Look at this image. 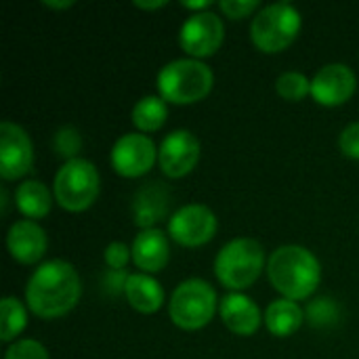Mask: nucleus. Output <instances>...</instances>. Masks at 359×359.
Returning <instances> with one entry per match:
<instances>
[{
    "instance_id": "1a4fd4ad",
    "label": "nucleus",
    "mask_w": 359,
    "mask_h": 359,
    "mask_svg": "<svg viewBox=\"0 0 359 359\" xmlns=\"http://www.w3.org/2000/svg\"><path fill=\"white\" fill-rule=\"evenodd\" d=\"M219 221L206 204H185L168 219V236L185 248L208 244L217 233Z\"/></svg>"
},
{
    "instance_id": "412c9836",
    "label": "nucleus",
    "mask_w": 359,
    "mask_h": 359,
    "mask_svg": "<svg viewBox=\"0 0 359 359\" xmlns=\"http://www.w3.org/2000/svg\"><path fill=\"white\" fill-rule=\"evenodd\" d=\"M166 118H168V105L160 95L141 97L130 111V120H133L135 128L143 135L160 130L164 126Z\"/></svg>"
},
{
    "instance_id": "0eeeda50",
    "label": "nucleus",
    "mask_w": 359,
    "mask_h": 359,
    "mask_svg": "<svg viewBox=\"0 0 359 359\" xmlns=\"http://www.w3.org/2000/svg\"><path fill=\"white\" fill-rule=\"evenodd\" d=\"M101 191V177L97 166L86 158L63 162L53 181L55 202L67 212H82L90 208Z\"/></svg>"
},
{
    "instance_id": "473e14b6",
    "label": "nucleus",
    "mask_w": 359,
    "mask_h": 359,
    "mask_svg": "<svg viewBox=\"0 0 359 359\" xmlns=\"http://www.w3.org/2000/svg\"><path fill=\"white\" fill-rule=\"evenodd\" d=\"M42 6H46V8H69V6H74V0H42Z\"/></svg>"
},
{
    "instance_id": "5701e85b",
    "label": "nucleus",
    "mask_w": 359,
    "mask_h": 359,
    "mask_svg": "<svg viewBox=\"0 0 359 359\" xmlns=\"http://www.w3.org/2000/svg\"><path fill=\"white\" fill-rule=\"evenodd\" d=\"M276 90L286 101H303L307 95H311V80L303 72H282L276 80Z\"/></svg>"
},
{
    "instance_id": "2eb2a0df",
    "label": "nucleus",
    "mask_w": 359,
    "mask_h": 359,
    "mask_svg": "<svg viewBox=\"0 0 359 359\" xmlns=\"http://www.w3.org/2000/svg\"><path fill=\"white\" fill-rule=\"evenodd\" d=\"M219 316L225 328L238 337H252L263 322L259 305L242 292H227L219 303Z\"/></svg>"
},
{
    "instance_id": "f257e3e1",
    "label": "nucleus",
    "mask_w": 359,
    "mask_h": 359,
    "mask_svg": "<svg viewBox=\"0 0 359 359\" xmlns=\"http://www.w3.org/2000/svg\"><path fill=\"white\" fill-rule=\"evenodd\" d=\"M82 284L76 267L63 259L40 263L25 284L27 309L42 320L67 316L80 301Z\"/></svg>"
},
{
    "instance_id": "f03ea898",
    "label": "nucleus",
    "mask_w": 359,
    "mask_h": 359,
    "mask_svg": "<svg viewBox=\"0 0 359 359\" xmlns=\"http://www.w3.org/2000/svg\"><path fill=\"white\" fill-rule=\"evenodd\" d=\"M267 278L282 299L305 301L322 282V265L318 257L299 244H284L267 259Z\"/></svg>"
},
{
    "instance_id": "9d476101",
    "label": "nucleus",
    "mask_w": 359,
    "mask_h": 359,
    "mask_svg": "<svg viewBox=\"0 0 359 359\" xmlns=\"http://www.w3.org/2000/svg\"><path fill=\"white\" fill-rule=\"evenodd\" d=\"M111 168L126 179H137L147 175L156 160H158V147L149 135L143 133H124L116 143L111 145Z\"/></svg>"
},
{
    "instance_id": "423d86ee",
    "label": "nucleus",
    "mask_w": 359,
    "mask_h": 359,
    "mask_svg": "<svg viewBox=\"0 0 359 359\" xmlns=\"http://www.w3.org/2000/svg\"><path fill=\"white\" fill-rule=\"evenodd\" d=\"M217 290L202 278H189L181 282L168 301V316L181 330L194 332L208 326L219 309Z\"/></svg>"
},
{
    "instance_id": "f8f14e48",
    "label": "nucleus",
    "mask_w": 359,
    "mask_h": 359,
    "mask_svg": "<svg viewBox=\"0 0 359 359\" xmlns=\"http://www.w3.org/2000/svg\"><path fill=\"white\" fill-rule=\"evenodd\" d=\"M200 156L202 145L198 137L187 128H177L168 133L158 147V164L168 179H181L189 175L198 166Z\"/></svg>"
},
{
    "instance_id": "7c9ffc66",
    "label": "nucleus",
    "mask_w": 359,
    "mask_h": 359,
    "mask_svg": "<svg viewBox=\"0 0 359 359\" xmlns=\"http://www.w3.org/2000/svg\"><path fill=\"white\" fill-rule=\"evenodd\" d=\"M181 6H183V8H189V11H194V13H202V11H208V8L212 6V0H194V2L181 0Z\"/></svg>"
},
{
    "instance_id": "39448f33",
    "label": "nucleus",
    "mask_w": 359,
    "mask_h": 359,
    "mask_svg": "<svg viewBox=\"0 0 359 359\" xmlns=\"http://www.w3.org/2000/svg\"><path fill=\"white\" fill-rule=\"evenodd\" d=\"M301 25L303 17L292 2H271L252 17L250 40L261 53L276 55L297 40Z\"/></svg>"
},
{
    "instance_id": "7ed1b4c3",
    "label": "nucleus",
    "mask_w": 359,
    "mask_h": 359,
    "mask_svg": "<svg viewBox=\"0 0 359 359\" xmlns=\"http://www.w3.org/2000/svg\"><path fill=\"white\" fill-rule=\"evenodd\" d=\"M158 93L166 103L191 105L206 99L215 84L210 65L202 59H175L158 72Z\"/></svg>"
},
{
    "instance_id": "a211bd4d",
    "label": "nucleus",
    "mask_w": 359,
    "mask_h": 359,
    "mask_svg": "<svg viewBox=\"0 0 359 359\" xmlns=\"http://www.w3.org/2000/svg\"><path fill=\"white\" fill-rule=\"evenodd\" d=\"M124 297L128 301V305L139 311V313H156L162 309L164 305V288L162 284L149 276V273H130L128 276V282H126V290H124Z\"/></svg>"
},
{
    "instance_id": "2f4dec72",
    "label": "nucleus",
    "mask_w": 359,
    "mask_h": 359,
    "mask_svg": "<svg viewBox=\"0 0 359 359\" xmlns=\"http://www.w3.org/2000/svg\"><path fill=\"white\" fill-rule=\"evenodd\" d=\"M135 6H139V8H145V11H156V8H162V6H166V0H151V2H145V0H135Z\"/></svg>"
},
{
    "instance_id": "6ab92c4d",
    "label": "nucleus",
    "mask_w": 359,
    "mask_h": 359,
    "mask_svg": "<svg viewBox=\"0 0 359 359\" xmlns=\"http://www.w3.org/2000/svg\"><path fill=\"white\" fill-rule=\"evenodd\" d=\"M263 322L267 326V330L278 337V339H286L292 337L305 322V313L301 309V305L297 301L290 299H276L267 305Z\"/></svg>"
},
{
    "instance_id": "393cba45",
    "label": "nucleus",
    "mask_w": 359,
    "mask_h": 359,
    "mask_svg": "<svg viewBox=\"0 0 359 359\" xmlns=\"http://www.w3.org/2000/svg\"><path fill=\"white\" fill-rule=\"evenodd\" d=\"M305 320H309V324L316 326V328L332 326L334 322H339V305H337V301H332L328 297H320V299L311 301L307 311H305Z\"/></svg>"
},
{
    "instance_id": "4468645a",
    "label": "nucleus",
    "mask_w": 359,
    "mask_h": 359,
    "mask_svg": "<svg viewBox=\"0 0 359 359\" xmlns=\"http://www.w3.org/2000/svg\"><path fill=\"white\" fill-rule=\"evenodd\" d=\"M46 248V231L32 219H19L6 231V250L21 265L38 263L44 257Z\"/></svg>"
},
{
    "instance_id": "4be33fe9",
    "label": "nucleus",
    "mask_w": 359,
    "mask_h": 359,
    "mask_svg": "<svg viewBox=\"0 0 359 359\" xmlns=\"http://www.w3.org/2000/svg\"><path fill=\"white\" fill-rule=\"evenodd\" d=\"M27 326V311L17 297H4L0 301V341L15 343Z\"/></svg>"
},
{
    "instance_id": "ddd939ff",
    "label": "nucleus",
    "mask_w": 359,
    "mask_h": 359,
    "mask_svg": "<svg viewBox=\"0 0 359 359\" xmlns=\"http://www.w3.org/2000/svg\"><path fill=\"white\" fill-rule=\"evenodd\" d=\"M358 88L355 72L347 63H326L311 78V97L324 107H339L347 103Z\"/></svg>"
},
{
    "instance_id": "b1692460",
    "label": "nucleus",
    "mask_w": 359,
    "mask_h": 359,
    "mask_svg": "<svg viewBox=\"0 0 359 359\" xmlns=\"http://www.w3.org/2000/svg\"><path fill=\"white\" fill-rule=\"evenodd\" d=\"M82 133L74 124H63L55 130L53 135V149L57 156H61L65 162L80 158L78 154L82 151Z\"/></svg>"
},
{
    "instance_id": "dca6fc26",
    "label": "nucleus",
    "mask_w": 359,
    "mask_h": 359,
    "mask_svg": "<svg viewBox=\"0 0 359 359\" xmlns=\"http://www.w3.org/2000/svg\"><path fill=\"white\" fill-rule=\"evenodd\" d=\"M130 250H133V263L137 265V269H141L143 273H149V276L162 271L170 261L168 236L158 227L141 229L135 236Z\"/></svg>"
},
{
    "instance_id": "c85d7f7f",
    "label": "nucleus",
    "mask_w": 359,
    "mask_h": 359,
    "mask_svg": "<svg viewBox=\"0 0 359 359\" xmlns=\"http://www.w3.org/2000/svg\"><path fill=\"white\" fill-rule=\"evenodd\" d=\"M339 147H341L343 156H347L351 160H359V122H351L341 130Z\"/></svg>"
},
{
    "instance_id": "aec40b11",
    "label": "nucleus",
    "mask_w": 359,
    "mask_h": 359,
    "mask_svg": "<svg viewBox=\"0 0 359 359\" xmlns=\"http://www.w3.org/2000/svg\"><path fill=\"white\" fill-rule=\"evenodd\" d=\"M55 196L50 194L48 185L38 179H27L15 189V206L25 219L38 221L44 219L53 208Z\"/></svg>"
},
{
    "instance_id": "a878e982",
    "label": "nucleus",
    "mask_w": 359,
    "mask_h": 359,
    "mask_svg": "<svg viewBox=\"0 0 359 359\" xmlns=\"http://www.w3.org/2000/svg\"><path fill=\"white\" fill-rule=\"evenodd\" d=\"M4 359H50L46 347L34 339H19L4 351Z\"/></svg>"
},
{
    "instance_id": "9b49d317",
    "label": "nucleus",
    "mask_w": 359,
    "mask_h": 359,
    "mask_svg": "<svg viewBox=\"0 0 359 359\" xmlns=\"http://www.w3.org/2000/svg\"><path fill=\"white\" fill-rule=\"evenodd\" d=\"M34 166V145L23 126L11 120L0 122V177L17 181Z\"/></svg>"
},
{
    "instance_id": "bb28decb",
    "label": "nucleus",
    "mask_w": 359,
    "mask_h": 359,
    "mask_svg": "<svg viewBox=\"0 0 359 359\" xmlns=\"http://www.w3.org/2000/svg\"><path fill=\"white\" fill-rule=\"evenodd\" d=\"M105 265L116 271H124V267L133 261V250L124 242H109L103 250Z\"/></svg>"
},
{
    "instance_id": "cd10ccee",
    "label": "nucleus",
    "mask_w": 359,
    "mask_h": 359,
    "mask_svg": "<svg viewBox=\"0 0 359 359\" xmlns=\"http://www.w3.org/2000/svg\"><path fill=\"white\" fill-rule=\"evenodd\" d=\"M261 6L259 0H221L219 8L223 11V15H227L229 19H244L248 15H252L257 8ZM257 15V13H255Z\"/></svg>"
},
{
    "instance_id": "f3484780",
    "label": "nucleus",
    "mask_w": 359,
    "mask_h": 359,
    "mask_svg": "<svg viewBox=\"0 0 359 359\" xmlns=\"http://www.w3.org/2000/svg\"><path fill=\"white\" fill-rule=\"evenodd\" d=\"M170 194L164 189L162 183H147L135 194L133 200V221L141 229H151L154 223L162 221L168 210Z\"/></svg>"
},
{
    "instance_id": "20e7f679",
    "label": "nucleus",
    "mask_w": 359,
    "mask_h": 359,
    "mask_svg": "<svg viewBox=\"0 0 359 359\" xmlns=\"http://www.w3.org/2000/svg\"><path fill=\"white\" fill-rule=\"evenodd\" d=\"M267 269L265 248L255 238L229 240L215 257V276L231 292L250 288Z\"/></svg>"
},
{
    "instance_id": "6e6552de",
    "label": "nucleus",
    "mask_w": 359,
    "mask_h": 359,
    "mask_svg": "<svg viewBox=\"0 0 359 359\" xmlns=\"http://www.w3.org/2000/svg\"><path fill=\"white\" fill-rule=\"evenodd\" d=\"M225 38V23L212 11L191 13L179 29V44L191 59L215 55Z\"/></svg>"
},
{
    "instance_id": "c756f323",
    "label": "nucleus",
    "mask_w": 359,
    "mask_h": 359,
    "mask_svg": "<svg viewBox=\"0 0 359 359\" xmlns=\"http://www.w3.org/2000/svg\"><path fill=\"white\" fill-rule=\"evenodd\" d=\"M128 271H116V269H107V273L103 276V290L111 297L116 294H124L126 290V282H128Z\"/></svg>"
},
{
    "instance_id": "72a5a7b5",
    "label": "nucleus",
    "mask_w": 359,
    "mask_h": 359,
    "mask_svg": "<svg viewBox=\"0 0 359 359\" xmlns=\"http://www.w3.org/2000/svg\"><path fill=\"white\" fill-rule=\"evenodd\" d=\"M0 204H2V215H6L8 212V194H6V187H2L0 189Z\"/></svg>"
}]
</instances>
